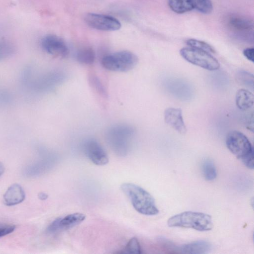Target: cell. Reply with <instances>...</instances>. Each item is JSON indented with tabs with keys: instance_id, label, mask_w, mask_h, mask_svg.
I'll return each mask as SVG.
<instances>
[{
	"instance_id": "obj_1",
	"label": "cell",
	"mask_w": 254,
	"mask_h": 254,
	"mask_svg": "<svg viewBox=\"0 0 254 254\" xmlns=\"http://www.w3.org/2000/svg\"><path fill=\"white\" fill-rule=\"evenodd\" d=\"M121 189L130 200L134 208L140 214L154 215L159 212L153 196L141 187L132 183H124Z\"/></svg>"
},
{
	"instance_id": "obj_2",
	"label": "cell",
	"mask_w": 254,
	"mask_h": 254,
	"mask_svg": "<svg viewBox=\"0 0 254 254\" xmlns=\"http://www.w3.org/2000/svg\"><path fill=\"white\" fill-rule=\"evenodd\" d=\"M134 134L135 129L132 126L125 124H117L107 130L106 138L115 153L120 156H125L130 150Z\"/></svg>"
},
{
	"instance_id": "obj_3",
	"label": "cell",
	"mask_w": 254,
	"mask_h": 254,
	"mask_svg": "<svg viewBox=\"0 0 254 254\" xmlns=\"http://www.w3.org/2000/svg\"><path fill=\"white\" fill-rule=\"evenodd\" d=\"M226 144L230 152L246 167L250 169H254V148L244 134L237 130L231 131L227 135Z\"/></svg>"
},
{
	"instance_id": "obj_4",
	"label": "cell",
	"mask_w": 254,
	"mask_h": 254,
	"mask_svg": "<svg viewBox=\"0 0 254 254\" xmlns=\"http://www.w3.org/2000/svg\"><path fill=\"white\" fill-rule=\"evenodd\" d=\"M170 227L192 228L199 231H207L213 227L210 215L198 212L185 211L170 217L167 221Z\"/></svg>"
},
{
	"instance_id": "obj_5",
	"label": "cell",
	"mask_w": 254,
	"mask_h": 254,
	"mask_svg": "<svg viewBox=\"0 0 254 254\" xmlns=\"http://www.w3.org/2000/svg\"><path fill=\"white\" fill-rule=\"evenodd\" d=\"M138 62L136 55L128 51L116 52L104 56L102 66L110 71L126 72L133 68Z\"/></svg>"
},
{
	"instance_id": "obj_6",
	"label": "cell",
	"mask_w": 254,
	"mask_h": 254,
	"mask_svg": "<svg viewBox=\"0 0 254 254\" xmlns=\"http://www.w3.org/2000/svg\"><path fill=\"white\" fill-rule=\"evenodd\" d=\"M181 56L188 62L209 70L220 67L218 61L210 53L191 47H185L180 51Z\"/></svg>"
},
{
	"instance_id": "obj_7",
	"label": "cell",
	"mask_w": 254,
	"mask_h": 254,
	"mask_svg": "<svg viewBox=\"0 0 254 254\" xmlns=\"http://www.w3.org/2000/svg\"><path fill=\"white\" fill-rule=\"evenodd\" d=\"M89 26L102 31H116L121 28L120 21L115 17L104 14L89 13L84 17Z\"/></svg>"
},
{
	"instance_id": "obj_8",
	"label": "cell",
	"mask_w": 254,
	"mask_h": 254,
	"mask_svg": "<svg viewBox=\"0 0 254 254\" xmlns=\"http://www.w3.org/2000/svg\"><path fill=\"white\" fill-rule=\"evenodd\" d=\"M228 25L234 34L241 40L253 41V22L246 17L232 16L228 20Z\"/></svg>"
},
{
	"instance_id": "obj_9",
	"label": "cell",
	"mask_w": 254,
	"mask_h": 254,
	"mask_svg": "<svg viewBox=\"0 0 254 254\" xmlns=\"http://www.w3.org/2000/svg\"><path fill=\"white\" fill-rule=\"evenodd\" d=\"M41 45L45 52L55 57L64 58L69 53L68 47L64 40L55 35L49 34L43 37Z\"/></svg>"
},
{
	"instance_id": "obj_10",
	"label": "cell",
	"mask_w": 254,
	"mask_h": 254,
	"mask_svg": "<svg viewBox=\"0 0 254 254\" xmlns=\"http://www.w3.org/2000/svg\"><path fill=\"white\" fill-rule=\"evenodd\" d=\"M86 216L81 213H74L55 219L48 226L46 231L53 234L58 232L69 229L81 223Z\"/></svg>"
},
{
	"instance_id": "obj_11",
	"label": "cell",
	"mask_w": 254,
	"mask_h": 254,
	"mask_svg": "<svg viewBox=\"0 0 254 254\" xmlns=\"http://www.w3.org/2000/svg\"><path fill=\"white\" fill-rule=\"evenodd\" d=\"M83 148L86 156L93 163L102 166L108 163L109 158L106 152L96 140L93 138L86 140Z\"/></svg>"
},
{
	"instance_id": "obj_12",
	"label": "cell",
	"mask_w": 254,
	"mask_h": 254,
	"mask_svg": "<svg viewBox=\"0 0 254 254\" xmlns=\"http://www.w3.org/2000/svg\"><path fill=\"white\" fill-rule=\"evenodd\" d=\"M164 120L167 125L179 133H186L187 127L181 109L173 107L166 109L164 112Z\"/></svg>"
},
{
	"instance_id": "obj_13",
	"label": "cell",
	"mask_w": 254,
	"mask_h": 254,
	"mask_svg": "<svg viewBox=\"0 0 254 254\" xmlns=\"http://www.w3.org/2000/svg\"><path fill=\"white\" fill-rule=\"evenodd\" d=\"M211 246L205 241H197L176 247L175 251L184 254H205L209 253Z\"/></svg>"
},
{
	"instance_id": "obj_14",
	"label": "cell",
	"mask_w": 254,
	"mask_h": 254,
	"mask_svg": "<svg viewBox=\"0 0 254 254\" xmlns=\"http://www.w3.org/2000/svg\"><path fill=\"white\" fill-rule=\"evenodd\" d=\"M25 194L20 185L14 184L10 186L3 195L4 203L7 206H13L22 202Z\"/></svg>"
},
{
	"instance_id": "obj_15",
	"label": "cell",
	"mask_w": 254,
	"mask_h": 254,
	"mask_svg": "<svg viewBox=\"0 0 254 254\" xmlns=\"http://www.w3.org/2000/svg\"><path fill=\"white\" fill-rule=\"evenodd\" d=\"M254 95L248 90L240 89L237 91L236 103L239 109L246 111L251 109L254 105Z\"/></svg>"
},
{
	"instance_id": "obj_16",
	"label": "cell",
	"mask_w": 254,
	"mask_h": 254,
	"mask_svg": "<svg viewBox=\"0 0 254 254\" xmlns=\"http://www.w3.org/2000/svg\"><path fill=\"white\" fill-rule=\"evenodd\" d=\"M77 61L84 65H91L95 60V53L90 47H84L79 49L76 53Z\"/></svg>"
},
{
	"instance_id": "obj_17",
	"label": "cell",
	"mask_w": 254,
	"mask_h": 254,
	"mask_svg": "<svg viewBox=\"0 0 254 254\" xmlns=\"http://www.w3.org/2000/svg\"><path fill=\"white\" fill-rule=\"evenodd\" d=\"M168 5L174 12L182 14L193 10L190 0H168Z\"/></svg>"
},
{
	"instance_id": "obj_18",
	"label": "cell",
	"mask_w": 254,
	"mask_h": 254,
	"mask_svg": "<svg viewBox=\"0 0 254 254\" xmlns=\"http://www.w3.org/2000/svg\"><path fill=\"white\" fill-rule=\"evenodd\" d=\"M201 170L204 179L207 181H213L217 177L215 166L210 159L203 160L201 165Z\"/></svg>"
},
{
	"instance_id": "obj_19",
	"label": "cell",
	"mask_w": 254,
	"mask_h": 254,
	"mask_svg": "<svg viewBox=\"0 0 254 254\" xmlns=\"http://www.w3.org/2000/svg\"><path fill=\"white\" fill-rule=\"evenodd\" d=\"M193 9L205 14H210L213 10L211 0H190Z\"/></svg>"
},
{
	"instance_id": "obj_20",
	"label": "cell",
	"mask_w": 254,
	"mask_h": 254,
	"mask_svg": "<svg viewBox=\"0 0 254 254\" xmlns=\"http://www.w3.org/2000/svg\"><path fill=\"white\" fill-rule=\"evenodd\" d=\"M15 51L14 46L6 40H0V61L12 56Z\"/></svg>"
},
{
	"instance_id": "obj_21",
	"label": "cell",
	"mask_w": 254,
	"mask_h": 254,
	"mask_svg": "<svg viewBox=\"0 0 254 254\" xmlns=\"http://www.w3.org/2000/svg\"><path fill=\"white\" fill-rule=\"evenodd\" d=\"M186 44L190 47L202 50L209 53H214L215 50L208 43L195 39H190L186 41Z\"/></svg>"
},
{
	"instance_id": "obj_22",
	"label": "cell",
	"mask_w": 254,
	"mask_h": 254,
	"mask_svg": "<svg viewBox=\"0 0 254 254\" xmlns=\"http://www.w3.org/2000/svg\"><path fill=\"white\" fill-rule=\"evenodd\" d=\"M237 78L240 83L253 89L254 76L253 74L245 70H240L237 73Z\"/></svg>"
},
{
	"instance_id": "obj_23",
	"label": "cell",
	"mask_w": 254,
	"mask_h": 254,
	"mask_svg": "<svg viewBox=\"0 0 254 254\" xmlns=\"http://www.w3.org/2000/svg\"><path fill=\"white\" fill-rule=\"evenodd\" d=\"M123 253L126 254H141V249L138 239L135 237L132 238L126 246Z\"/></svg>"
},
{
	"instance_id": "obj_24",
	"label": "cell",
	"mask_w": 254,
	"mask_h": 254,
	"mask_svg": "<svg viewBox=\"0 0 254 254\" xmlns=\"http://www.w3.org/2000/svg\"><path fill=\"white\" fill-rule=\"evenodd\" d=\"M89 82L93 88L101 96L106 95L105 89L99 79L95 75L89 76Z\"/></svg>"
},
{
	"instance_id": "obj_25",
	"label": "cell",
	"mask_w": 254,
	"mask_h": 254,
	"mask_svg": "<svg viewBox=\"0 0 254 254\" xmlns=\"http://www.w3.org/2000/svg\"><path fill=\"white\" fill-rule=\"evenodd\" d=\"M15 229V226L13 225L0 223V238L11 233Z\"/></svg>"
},
{
	"instance_id": "obj_26",
	"label": "cell",
	"mask_w": 254,
	"mask_h": 254,
	"mask_svg": "<svg viewBox=\"0 0 254 254\" xmlns=\"http://www.w3.org/2000/svg\"><path fill=\"white\" fill-rule=\"evenodd\" d=\"M244 123L246 127L253 131L254 130V114L253 112L249 113L244 117Z\"/></svg>"
},
{
	"instance_id": "obj_27",
	"label": "cell",
	"mask_w": 254,
	"mask_h": 254,
	"mask_svg": "<svg viewBox=\"0 0 254 254\" xmlns=\"http://www.w3.org/2000/svg\"><path fill=\"white\" fill-rule=\"evenodd\" d=\"M11 96L7 91H0V102L3 104H7L11 101Z\"/></svg>"
},
{
	"instance_id": "obj_28",
	"label": "cell",
	"mask_w": 254,
	"mask_h": 254,
	"mask_svg": "<svg viewBox=\"0 0 254 254\" xmlns=\"http://www.w3.org/2000/svg\"><path fill=\"white\" fill-rule=\"evenodd\" d=\"M243 55L250 61L254 62V49L253 48H247L244 50Z\"/></svg>"
},
{
	"instance_id": "obj_29",
	"label": "cell",
	"mask_w": 254,
	"mask_h": 254,
	"mask_svg": "<svg viewBox=\"0 0 254 254\" xmlns=\"http://www.w3.org/2000/svg\"><path fill=\"white\" fill-rule=\"evenodd\" d=\"M38 197L40 199L44 200L48 198V195L46 193L42 192L39 193Z\"/></svg>"
},
{
	"instance_id": "obj_30",
	"label": "cell",
	"mask_w": 254,
	"mask_h": 254,
	"mask_svg": "<svg viewBox=\"0 0 254 254\" xmlns=\"http://www.w3.org/2000/svg\"><path fill=\"white\" fill-rule=\"evenodd\" d=\"M4 171V167L3 164L0 162V176L2 175Z\"/></svg>"
}]
</instances>
